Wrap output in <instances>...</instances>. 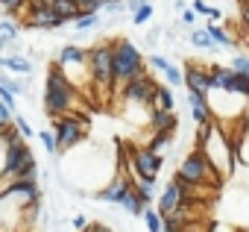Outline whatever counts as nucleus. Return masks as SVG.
I'll list each match as a JSON object with an SVG mask.
<instances>
[{
    "label": "nucleus",
    "instance_id": "ea45409f",
    "mask_svg": "<svg viewBox=\"0 0 249 232\" xmlns=\"http://www.w3.org/2000/svg\"><path fill=\"white\" fill-rule=\"evenodd\" d=\"M159 39H161V30H159V27H153V30L147 33V44H150V47H156V44H159Z\"/></svg>",
    "mask_w": 249,
    "mask_h": 232
},
{
    "label": "nucleus",
    "instance_id": "79ce46f5",
    "mask_svg": "<svg viewBox=\"0 0 249 232\" xmlns=\"http://www.w3.org/2000/svg\"><path fill=\"white\" fill-rule=\"evenodd\" d=\"M240 27H243V33L249 36V9H240Z\"/></svg>",
    "mask_w": 249,
    "mask_h": 232
},
{
    "label": "nucleus",
    "instance_id": "f3484780",
    "mask_svg": "<svg viewBox=\"0 0 249 232\" xmlns=\"http://www.w3.org/2000/svg\"><path fill=\"white\" fill-rule=\"evenodd\" d=\"M120 209H123V212H126V214H132V217H144V212H147L150 206H147V203L141 200V194H138V191L132 188V191H129L126 197H123V203H120Z\"/></svg>",
    "mask_w": 249,
    "mask_h": 232
},
{
    "label": "nucleus",
    "instance_id": "473e14b6",
    "mask_svg": "<svg viewBox=\"0 0 249 232\" xmlns=\"http://www.w3.org/2000/svg\"><path fill=\"white\" fill-rule=\"evenodd\" d=\"M15 127L21 130V135H24V138H33V135H38V133L30 127V121L24 118V115H15Z\"/></svg>",
    "mask_w": 249,
    "mask_h": 232
},
{
    "label": "nucleus",
    "instance_id": "2f4dec72",
    "mask_svg": "<svg viewBox=\"0 0 249 232\" xmlns=\"http://www.w3.org/2000/svg\"><path fill=\"white\" fill-rule=\"evenodd\" d=\"M103 12H106V15H120V12H126V0H106Z\"/></svg>",
    "mask_w": 249,
    "mask_h": 232
},
{
    "label": "nucleus",
    "instance_id": "c9c22d12",
    "mask_svg": "<svg viewBox=\"0 0 249 232\" xmlns=\"http://www.w3.org/2000/svg\"><path fill=\"white\" fill-rule=\"evenodd\" d=\"M179 18H182V27H191V30H194V24H196V12H194V9H185Z\"/></svg>",
    "mask_w": 249,
    "mask_h": 232
},
{
    "label": "nucleus",
    "instance_id": "a19ab883",
    "mask_svg": "<svg viewBox=\"0 0 249 232\" xmlns=\"http://www.w3.org/2000/svg\"><path fill=\"white\" fill-rule=\"evenodd\" d=\"M185 232H208V226H205V223H199V220H194V223H188V226H185Z\"/></svg>",
    "mask_w": 249,
    "mask_h": 232
},
{
    "label": "nucleus",
    "instance_id": "0eeeda50",
    "mask_svg": "<svg viewBox=\"0 0 249 232\" xmlns=\"http://www.w3.org/2000/svg\"><path fill=\"white\" fill-rule=\"evenodd\" d=\"M85 133H88V121L82 115H68V118H56L53 121V135H56V144H59V153H71L73 147H79L85 141Z\"/></svg>",
    "mask_w": 249,
    "mask_h": 232
},
{
    "label": "nucleus",
    "instance_id": "412c9836",
    "mask_svg": "<svg viewBox=\"0 0 249 232\" xmlns=\"http://www.w3.org/2000/svg\"><path fill=\"white\" fill-rule=\"evenodd\" d=\"M173 138H176V133H153V138L147 141V147H150L153 153H164V150L173 144Z\"/></svg>",
    "mask_w": 249,
    "mask_h": 232
},
{
    "label": "nucleus",
    "instance_id": "9b49d317",
    "mask_svg": "<svg viewBox=\"0 0 249 232\" xmlns=\"http://www.w3.org/2000/svg\"><path fill=\"white\" fill-rule=\"evenodd\" d=\"M185 85H188V91H196V94H202L208 100L214 94V79H211L208 68H202L199 62H188L185 65Z\"/></svg>",
    "mask_w": 249,
    "mask_h": 232
},
{
    "label": "nucleus",
    "instance_id": "72a5a7b5",
    "mask_svg": "<svg viewBox=\"0 0 249 232\" xmlns=\"http://www.w3.org/2000/svg\"><path fill=\"white\" fill-rule=\"evenodd\" d=\"M15 97H18V94H12L6 85H0V100H3V103H6V106L15 112V115H18V103H15Z\"/></svg>",
    "mask_w": 249,
    "mask_h": 232
},
{
    "label": "nucleus",
    "instance_id": "c756f323",
    "mask_svg": "<svg viewBox=\"0 0 249 232\" xmlns=\"http://www.w3.org/2000/svg\"><path fill=\"white\" fill-rule=\"evenodd\" d=\"M15 124V112L3 103V100H0V130H6V127H12Z\"/></svg>",
    "mask_w": 249,
    "mask_h": 232
},
{
    "label": "nucleus",
    "instance_id": "f704fd0d",
    "mask_svg": "<svg viewBox=\"0 0 249 232\" xmlns=\"http://www.w3.org/2000/svg\"><path fill=\"white\" fill-rule=\"evenodd\" d=\"M147 65H153V68H156V71H161V74H164V71L170 68V62H167V59H164L161 53H153V56L147 59Z\"/></svg>",
    "mask_w": 249,
    "mask_h": 232
},
{
    "label": "nucleus",
    "instance_id": "b1692460",
    "mask_svg": "<svg viewBox=\"0 0 249 232\" xmlns=\"http://www.w3.org/2000/svg\"><path fill=\"white\" fill-rule=\"evenodd\" d=\"M27 3H30V0H0V12H3L6 18H18L21 12H27Z\"/></svg>",
    "mask_w": 249,
    "mask_h": 232
},
{
    "label": "nucleus",
    "instance_id": "4468645a",
    "mask_svg": "<svg viewBox=\"0 0 249 232\" xmlns=\"http://www.w3.org/2000/svg\"><path fill=\"white\" fill-rule=\"evenodd\" d=\"M176 127H179L176 112L150 109V130H153V133H176Z\"/></svg>",
    "mask_w": 249,
    "mask_h": 232
},
{
    "label": "nucleus",
    "instance_id": "37998d69",
    "mask_svg": "<svg viewBox=\"0 0 249 232\" xmlns=\"http://www.w3.org/2000/svg\"><path fill=\"white\" fill-rule=\"evenodd\" d=\"M85 232H114V229H108L106 223H91V226H88Z\"/></svg>",
    "mask_w": 249,
    "mask_h": 232
},
{
    "label": "nucleus",
    "instance_id": "4be33fe9",
    "mask_svg": "<svg viewBox=\"0 0 249 232\" xmlns=\"http://www.w3.org/2000/svg\"><path fill=\"white\" fill-rule=\"evenodd\" d=\"M21 33H24V27H21L18 21H12V18H0V36H3L6 41H18Z\"/></svg>",
    "mask_w": 249,
    "mask_h": 232
},
{
    "label": "nucleus",
    "instance_id": "de8ad7c7",
    "mask_svg": "<svg viewBox=\"0 0 249 232\" xmlns=\"http://www.w3.org/2000/svg\"><path fill=\"white\" fill-rule=\"evenodd\" d=\"M246 121H249V118H246Z\"/></svg>",
    "mask_w": 249,
    "mask_h": 232
},
{
    "label": "nucleus",
    "instance_id": "c03bdc74",
    "mask_svg": "<svg viewBox=\"0 0 249 232\" xmlns=\"http://www.w3.org/2000/svg\"><path fill=\"white\" fill-rule=\"evenodd\" d=\"M9 82H12L9 71H6V68H0V85H9Z\"/></svg>",
    "mask_w": 249,
    "mask_h": 232
},
{
    "label": "nucleus",
    "instance_id": "f03ea898",
    "mask_svg": "<svg viewBox=\"0 0 249 232\" xmlns=\"http://www.w3.org/2000/svg\"><path fill=\"white\" fill-rule=\"evenodd\" d=\"M44 115L47 118H68V115L73 112V106H76V88H73V82L65 77V71H62V65L59 62H53L50 68H47V79H44Z\"/></svg>",
    "mask_w": 249,
    "mask_h": 232
},
{
    "label": "nucleus",
    "instance_id": "a878e982",
    "mask_svg": "<svg viewBox=\"0 0 249 232\" xmlns=\"http://www.w3.org/2000/svg\"><path fill=\"white\" fill-rule=\"evenodd\" d=\"M100 24H103L100 15H79V18L73 21V30H76V33H88V30H94V27H100Z\"/></svg>",
    "mask_w": 249,
    "mask_h": 232
},
{
    "label": "nucleus",
    "instance_id": "7c9ffc66",
    "mask_svg": "<svg viewBox=\"0 0 249 232\" xmlns=\"http://www.w3.org/2000/svg\"><path fill=\"white\" fill-rule=\"evenodd\" d=\"M234 74H249V56H240V53H234V59H231V65H229Z\"/></svg>",
    "mask_w": 249,
    "mask_h": 232
},
{
    "label": "nucleus",
    "instance_id": "7ed1b4c3",
    "mask_svg": "<svg viewBox=\"0 0 249 232\" xmlns=\"http://www.w3.org/2000/svg\"><path fill=\"white\" fill-rule=\"evenodd\" d=\"M88 74L91 82L100 94H111L117 88L114 79V44L111 41H97L88 47Z\"/></svg>",
    "mask_w": 249,
    "mask_h": 232
},
{
    "label": "nucleus",
    "instance_id": "2eb2a0df",
    "mask_svg": "<svg viewBox=\"0 0 249 232\" xmlns=\"http://www.w3.org/2000/svg\"><path fill=\"white\" fill-rule=\"evenodd\" d=\"M53 15L68 27V24H73L79 15H82V9H79V3H76V0H53Z\"/></svg>",
    "mask_w": 249,
    "mask_h": 232
},
{
    "label": "nucleus",
    "instance_id": "6e6552de",
    "mask_svg": "<svg viewBox=\"0 0 249 232\" xmlns=\"http://www.w3.org/2000/svg\"><path fill=\"white\" fill-rule=\"evenodd\" d=\"M129 165H132V179H159L161 168H164V156L153 153L150 147H135L129 153Z\"/></svg>",
    "mask_w": 249,
    "mask_h": 232
},
{
    "label": "nucleus",
    "instance_id": "cd10ccee",
    "mask_svg": "<svg viewBox=\"0 0 249 232\" xmlns=\"http://www.w3.org/2000/svg\"><path fill=\"white\" fill-rule=\"evenodd\" d=\"M38 141L44 144V150H47V156H56V153H59V144H56V135H53L50 130H38Z\"/></svg>",
    "mask_w": 249,
    "mask_h": 232
},
{
    "label": "nucleus",
    "instance_id": "393cba45",
    "mask_svg": "<svg viewBox=\"0 0 249 232\" xmlns=\"http://www.w3.org/2000/svg\"><path fill=\"white\" fill-rule=\"evenodd\" d=\"M144 223H147V232H164V217L159 214V209H147L144 212Z\"/></svg>",
    "mask_w": 249,
    "mask_h": 232
},
{
    "label": "nucleus",
    "instance_id": "f257e3e1",
    "mask_svg": "<svg viewBox=\"0 0 249 232\" xmlns=\"http://www.w3.org/2000/svg\"><path fill=\"white\" fill-rule=\"evenodd\" d=\"M196 150L208 159V165H211L223 179L231 176V171H234L237 162H234L229 135H226V130H223L220 121H211V124H205V127L196 130Z\"/></svg>",
    "mask_w": 249,
    "mask_h": 232
},
{
    "label": "nucleus",
    "instance_id": "a211bd4d",
    "mask_svg": "<svg viewBox=\"0 0 249 232\" xmlns=\"http://www.w3.org/2000/svg\"><path fill=\"white\" fill-rule=\"evenodd\" d=\"M153 109H161V112H176V97H173V88L170 85H161L156 88V100H153Z\"/></svg>",
    "mask_w": 249,
    "mask_h": 232
},
{
    "label": "nucleus",
    "instance_id": "6ab92c4d",
    "mask_svg": "<svg viewBox=\"0 0 249 232\" xmlns=\"http://www.w3.org/2000/svg\"><path fill=\"white\" fill-rule=\"evenodd\" d=\"M208 33H211V41H214V47H223V50H237V44H234V39L220 27V24H208L205 27Z\"/></svg>",
    "mask_w": 249,
    "mask_h": 232
},
{
    "label": "nucleus",
    "instance_id": "dca6fc26",
    "mask_svg": "<svg viewBox=\"0 0 249 232\" xmlns=\"http://www.w3.org/2000/svg\"><path fill=\"white\" fill-rule=\"evenodd\" d=\"M6 71H9L12 77H30V74L36 71V65H33L27 56H21V53H12V56H6Z\"/></svg>",
    "mask_w": 249,
    "mask_h": 232
},
{
    "label": "nucleus",
    "instance_id": "49530a36",
    "mask_svg": "<svg viewBox=\"0 0 249 232\" xmlns=\"http://www.w3.org/2000/svg\"><path fill=\"white\" fill-rule=\"evenodd\" d=\"M240 9H249V0H240Z\"/></svg>",
    "mask_w": 249,
    "mask_h": 232
},
{
    "label": "nucleus",
    "instance_id": "e433bc0d",
    "mask_svg": "<svg viewBox=\"0 0 249 232\" xmlns=\"http://www.w3.org/2000/svg\"><path fill=\"white\" fill-rule=\"evenodd\" d=\"M71 223H73V229H76V232H85V229H88V226H91V223H88V217H85V214H73V220H71Z\"/></svg>",
    "mask_w": 249,
    "mask_h": 232
},
{
    "label": "nucleus",
    "instance_id": "bb28decb",
    "mask_svg": "<svg viewBox=\"0 0 249 232\" xmlns=\"http://www.w3.org/2000/svg\"><path fill=\"white\" fill-rule=\"evenodd\" d=\"M153 15H156V6H153V3H147L144 9H138V12L132 15V24H135V27H147V24L153 21Z\"/></svg>",
    "mask_w": 249,
    "mask_h": 232
},
{
    "label": "nucleus",
    "instance_id": "4c0bfd02",
    "mask_svg": "<svg viewBox=\"0 0 249 232\" xmlns=\"http://www.w3.org/2000/svg\"><path fill=\"white\" fill-rule=\"evenodd\" d=\"M191 9H194L196 15H208V12H211V6L205 3V0H194V3H191Z\"/></svg>",
    "mask_w": 249,
    "mask_h": 232
},
{
    "label": "nucleus",
    "instance_id": "423d86ee",
    "mask_svg": "<svg viewBox=\"0 0 249 232\" xmlns=\"http://www.w3.org/2000/svg\"><path fill=\"white\" fill-rule=\"evenodd\" d=\"M36 174H38V162L27 141L6 147V162H3V176L0 179H33Z\"/></svg>",
    "mask_w": 249,
    "mask_h": 232
},
{
    "label": "nucleus",
    "instance_id": "c85d7f7f",
    "mask_svg": "<svg viewBox=\"0 0 249 232\" xmlns=\"http://www.w3.org/2000/svg\"><path fill=\"white\" fill-rule=\"evenodd\" d=\"M164 79H167L170 88H179V85H185V71H179L176 65H170V68L164 71Z\"/></svg>",
    "mask_w": 249,
    "mask_h": 232
},
{
    "label": "nucleus",
    "instance_id": "f8f14e48",
    "mask_svg": "<svg viewBox=\"0 0 249 232\" xmlns=\"http://www.w3.org/2000/svg\"><path fill=\"white\" fill-rule=\"evenodd\" d=\"M56 62L62 65L65 77H71V71H85V74H88V50H85V47L62 44L59 53H56ZM88 77H91V74H88Z\"/></svg>",
    "mask_w": 249,
    "mask_h": 232
},
{
    "label": "nucleus",
    "instance_id": "9d476101",
    "mask_svg": "<svg viewBox=\"0 0 249 232\" xmlns=\"http://www.w3.org/2000/svg\"><path fill=\"white\" fill-rule=\"evenodd\" d=\"M135 188V179L132 176H126V174H114L94 197L100 200V203H108V206H120L123 203V197H126L129 191Z\"/></svg>",
    "mask_w": 249,
    "mask_h": 232
},
{
    "label": "nucleus",
    "instance_id": "aec40b11",
    "mask_svg": "<svg viewBox=\"0 0 249 232\" xmlns=\"http://www.w3.org/2000/svg\"><path fill=\"white\" fill-rule=\"evenodd\" d=\"M135 191L141 194V200L147 206H153V200H159V179H135Z\"/></svg>",
    "mask_w": 249,
    "mask_h": 232
},
{
    "label": "nucleus",
    "instance_id": "1a4fd4ad",
    "mask_svg": "<svg viewBox=\"0 0 249 232\" xmlns=\"http://www.w3.org/2000/svg\"><path fill=\"white\" fill-rule=\"evenodd\" d=\"M156 88H159V82H156L150 74H144V77L126 82V85L120 88V94H123V100H129V103H138V106H150V109H153Z\"/></svg>",
    "mask_w": 249,
    "mask_h": 232
},
{
    "label": "nucleus",
    "instance_id": "20e7f679",
    "mask_svg": "<svg viewBox=\"0 0 249 232\" xmlns=\"http://www.w3.org/2000/svg\"><path fill=\"white\" fill-rule=\"evenodd\" d=\"M173 182H179V185H194V188H202V185H208V188H217V185H223V176L208 165V159L194 147L182 162H179V168H176V174H173Z\"/></svg>",
    "mask_w": 249,
    "mask_h": 232
},
{
    "label": "nucleus",
    "instance_id": "a18cd8bd",
    "mask_svg": "<svg viewBox=\"0 0 249 232\" xmlns=\"http://www.w3.org/2000/svg\"><path fill=\"white\" fill-rule=\"evenodd\" d=\"M0 68H6V56L3 53H0Z\"/></svg>",
    "mask_w": 249,
    "mask_h": 232
},
{
    "label": "nucleus",
    "instance_id": "ddd939ff",
    "mask_svg": "<svg viewBox=\"0 0 249 232\" xmlns=\"http://www.w3.org/2000/svg\"><path fill=\"white\" fill-rule=\"evenodd\" d=\"M185 200H188V197H185V191L170 179V182L161 188V194H159V206H156V209H159V214H161V217H167V214L179 212V209L185 206Z\"/></svg>",
    "mask_w": 249,
    "mask_h": 232
},
{
    "label": "nucleus",
    "instance_id": "5701e85b",
    "mask_svg": "<svg viewBox=\"0 0 249 232\" xmlns=\"http://www.w3.org/2000/svg\"><path fill=\"white\" fill-rule=\"evenodd\" d=\"M191 44L196 50H214V41H211V33L202 27V30H191Z\"/></svg>",
    "mask_w": 249,
    "mask_h": 232
},
{
    "label": "nucleus",
    "instance_id": "39448f33",
    "mask_svg": "<svg viewBox=\"0 0 249 232\" xmlns=\"http://www.w3.org/2000/svg\"><path fill=\"white\" fill-rule=\"evenodd\" d=\"M144 74H147V59L138 50V44L132 39H117L114 41V79H117V91L126 82L144 77Z\"/></svg>",
    "mask_w": 249,
    "mask_h": 232
},
{
    "label": "nucleus",
    "instance_id": "58836bf2",
    "mask_svg": "<svg viewBox=\"0 0 249 232\" xmlns=\"http://www.w3.org/2000/svg\"><path fill=\"white\" fill-rule=\"evenodd\" d=\"M147 3H150V0H126V12H132V15H135V12H138V9H144Z\"/></svg>",
    "mask_w": 249,
    "mask_h": 232
}]
</instances>
